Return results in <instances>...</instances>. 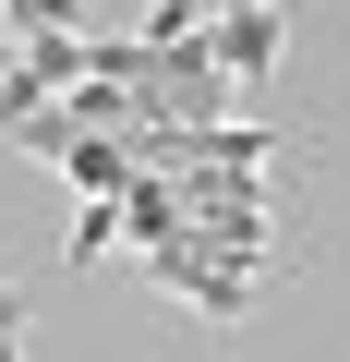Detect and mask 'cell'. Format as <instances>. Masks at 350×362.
<instances>
[{
  "label": "cell",
  "instance_id": "6da1fadb",
  "mask_svg": "<svg viewBox=\"0 0 350 362\" xmlns=\"http://www.w3.org/2000/svg\"><path fill=\"white\" fill-rule=\"evenodd\" d=\"M278 49H290V13H266V0H230V13L206 25V61H218L230 97H254V85L278 73Z\"/></svg>",
  "mask_w": 350,
  "mask_h": 362
},
{
  "label": "cell",
  "instance_id": "7a4b0ae2",
  "mask_svg": "<svg viewBox=\"0 0 350 362\" xmlns=\"http://www.w3.org/2000/svg\"><path fill=\"white\" fill-rule=\"evenodd\" d=\"M145 278H157V290H182V302H194V314H218V326H230V314H254V290H266V278H230L194 230H182V242H157V254H145Z\"/></svg>",
  "mask_w": 350,
  "mask_h": 362
},
{
  "label": "cell",
  "instance_id": "3957f363",
  "mask_svg": "<svg viewBox=\"0 0 350 362\" xmlns=\"http://www.w3.org/2000/svg\"><path fill=\"white\" fill-rule=\"evenodd\" d=\"M97 254H121V206H85V230H73V242H61V266H73V278H85V266H97Z\"/></svg>",
  "mask_w": 350,
  "mask_h": 362
},
{
  "label": "cell",
  "instance_id": "277c9868",
  "mask_svg": "<svg viewBox=\"0 0 350 362\" xmlns=\"http://www.w3.org/2000/svg\"><path fill=\"white\" fill-rule=\"evenodd\" d=\"M25 314H37L25 290H0V350H25Z\"/></svg>",
  "mask_w": 350,
  "mask_h": 362
},
{
  "label": "cell",
  "instance_id": "5b68a950",
  "mask_svg": "<svg viewBox=\"0 0 350 362\" xmlns=\"http://www.w3.org/2000/svg\"><path fill=\"white\" fill-rule=\"evenodd\" d=\"M0 49H13V13H0Z\"/></svg>",
  "mask_w": 350,
  "mask_h": 362
}]
</instances>
